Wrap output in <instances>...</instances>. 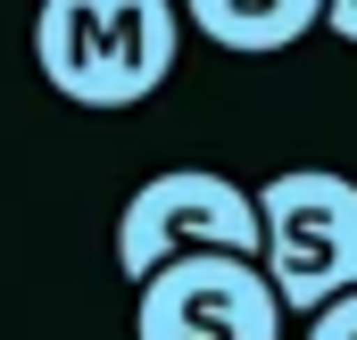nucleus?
Wrapping results in <instances>:
<instances>
[{"label":"nucleus","mask_w":357,"mask_h":340,"mask_svg":"<svg viewBox=\"0 0 357 340\" xmlns=\"http://www.w3.org/2000/svg\"><path fill=\"white\" fill-rule=\"evenodd\" d=\"M175 0H42L33 8V67L75 108H133L175 75Z\"/></svg>","instance_id":"obj_1"},{"label":"nucleus","mask_w":357,"mask_h":340,"mask_svg":"<svg viewBox=\"0 0 357 340\" xmlns=\"http://www.w3.org/2000/svg\"><path fill=\"white\" fill-rule=\"evenodd\" d=\"M258 199V274L282 316H316L357 291V183L333 167H282Z\"/></svg>","instance_id":"obj_2"},{"label":"nucleus","mask_w":357,"mask_h":340,"mask_svg":"<svg viewBox=\"0 0 357 340\" xmlns=\"http://www.w3.org/2000/svg\"><path fill=\"white\" fill-rule=\"evenodd\" d=\"M175 257H258V199L216 167L150 174L116 216V274L150 282Z\"/></svg>","instance_id":"obj_3"},{"label":"nucleus","mask_w":357,"mask_h":340,"mask_svg":"<svg viewBox=\"0 0 357 340\" xmlns=\"http://www.w3.org/2000/svg\"><path fill=\"white\" fill-rule=\"evenodd\" d=\"M133 340H282V299L258 257H175L142 282Z\"/></svg>","instance_id":"obj_4"},{"label":"nucleus","mask_w":357,"mask_h":340,"mask_svg":"<svg viewBox=\"0 0 357 340\" xmlns=\"http://www.w3.org/2000/svg\"><path fill=\"white\" fill-rule=\"evenodd\" d=\"M175 17H191L216 50L274 59V50H291L299 33L324 25V0H175Z\"/></svg>","instance_id":"obj_5"},{"label":"nucleus","mask_w":357,"mask_h":340,"mask_svg":"<svg viewBox=\"0 0 357 340\" xmlns=\"http://www.w3.org/2000/svg\"><path fill=\"white\" fill-rule=\"evenodd\" d=\"M307 340H357V291L333 299V307H316V316H307Z\"/></svg>","instance_id":"obj_6"},{"label":"nucleus","mask_w":357,"mask_h":340,"mask_svg":"<svg viewBox=\"0 0 357 340\" xmlns=\"http://www.w3.org/2000/svg\"><path fill=\"white\" fill-rule=\"evenodd\" d=\"M324 25H333L341 42H357V0H324Z\"/></svg>","instance_id":"obj_7"}]
</instances>
